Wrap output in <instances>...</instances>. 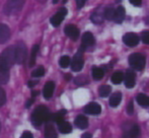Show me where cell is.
Masks as SVG:
<instances>
[{
    "instance_id": "4fadbf2b",
    "label": "cell",
    "mask_w": 149,
    "mask_h": 138,
    "mask_svg": "<svg viewBox=\"0 0 149 138\" xmlns=\"http://www.w3.org/2000/svg\"><path fill=\"white\" fill-rule=\"evenodd\" d=\"M84 112L88 115H100L102 112V107L97 103H89L84 107Z\"/></svg>"
},
{
    "instance_id": "8d00e7d4",
    "label": "cell",
    "mask_w": 149,
    "mask_h": 138,
    "mask_svg": "<svg viewBox=\"0 0 149 138\" xmlns=\"http://www.w3.org/2000/svg\"><path fill=\"white\" fill-rule=\"evenodd\" d=\"M85 2H86V0H76V4H77V8H82L83 6H84Z\"/></svg>"
},
{
    "instance_id": "5b68a950",
    "label": "cell",
    "mask_w": 149,
    "mask_h": 138,
    "mask_svg": "<svg viewBox=\"0 0 149 138\" xmlns=\"http://www.w3.org/2000/svg\"><path fill=\"white\" fill-rule=\"evenodd\" d=\"M14 52H15V63L22 64L26 59V45L22 42L14 46Z\"/></svg>"
},
{
    "instance_id": "d6986e66",
    "label": "cell",
    "mask_w": 149,
    "mask_h": 138,
    "mask_svg": "<svg viewBox=\"0 0 149 138\" xmlns=\"http://www.w3.org/2000/svg\"><path fill=\"white\" fill-rule=\"evenodd\" d=\"M75 125L76 127H78L79 129H86L88 126V120L85 116L83 115H79L75 119Z\"/></svg>"
},
{
    "instance_id": "9a60e30c",
    "label": "cell",
    "mask_w": 149,
    "mask_h": 138,
    "mask_svg": "<svg viewBox=\"0 0 149 138\" xmlns=\"http://www.w3.org/2000/svg\"><path fill=\"white\" fill-rule=\"evenodd\" d=\"M54 89H55V83L53 81H48L44 86L43 95L46 100H50L54 93Z\"/></svg>"
},
{
    "instance_id": "2e32d148",
    "label": "cell",
    "mask_w": 149,
    "mask_h": 138,
    "mask_svg": "<svg viewBox=\"0 0 149 138\" xmlns=\"http://www.w3.org/2000/svg\"><path fill=\"white\" fill-rule=\"evenodd\" d=\"M10 37V30L6 24H0V44H4Z\"/></svg>"
},
{
    "instance_id": "74e56055",
    "label": "cell",
    "mask_w": 149,
    "mask_h": 138,
    "mask_svg": "<svg viewBox=\"0 0 149 138\" xmlns=\"http://www.w3.org/2000/svg\"><path fill=\"white\" fill-rule=\"evenodd\" d=\"M129 1L134 6H140L142 4V0H129Z\"/></svg>"
},
{
    "instance_id": "8fae6325",
    "label": "cell",
    "mask_w": 149,
    "mask_h": 138,
    "mask_svg": "<svg viewBox=\"0 0 149 138\" xmlns=\"http://www.w3.org/2000/svg\"><path fill=\"white\" fill-rule=\"evenodd\" d=\"M124 81H125V85L127 89H132V87H134V85H135V83H136V76L133 70L128 69V70L126 71V74H125V76H124Z\"/></svg>"
},
{
    "instance_id": "52a82bcc",
    "label": "cell",
    "mask_w": 149,
    "mask_h": 138,
    "mask_svg": "<svg viewBox=\"0 0 149 138\" xmlns=\"http://www.w3.org/2000/svg\"><path fill=\"white\" fill-rule=\"evenodd\" d=\"M140 39L138 37V35L134 34V33H128V34L124 35L123 37V42L125 45H127L128 47H135L138 45Z\"/></svg>"
},
{
    "instance_id": "ac0fdd59",
    "label": "cell",
    "mask_w": 149,
    "mask_h": 138,
    "mask_svg": "<svg viewBox=\"0 0 149 138\" xmlns=\"http://www.w3.org/2000/svg\"><path fill=\"white\" fill-rule=\"evenodd\" d=\"M126 16V12H125V8L123 6H118L117 9H115V15H114V20L117 24H122L124 20H125Z\"/></svg>"
},
{
    "instance_id": "484cf974",
    "label": "cell",
    "mask_w": 149,
    "mask_h": 138,
    "mask_svg": "<svg viewBox=\"0 0 149 138\" xmlns=\"http://www.w3.org/2000/svg\"><path fill=\"white\" fill-rule=\"evenodd\" d=\"M124 80V74L121 71H117L112 75V82L114 84H120Z\"/></svg>"
},
{
    "instance_id": "f6af8a7d",
    "label": "cell",
    "mask_w": 149,
    "mask_h": 138,
    "mask_svg": "<svg viewBox=\"0 0 149 138\" xmlns=\"http://www.w3.org/2000/svg\"><path fill=\"white\" fill-rule=\"evenodd\" d=\"M38 1H40V2H44V1H46V0H38Z\"/></svg>"
},
{
    "instance_id": "ba28073f",
    "label": "cell",
    "mask_w": 149,
    "mask_h": 138,
    "mask_svg": "<svg viewBox=\"0 0 149 138\" xmlns=\"http://www.w3.org/2000/svg\"><path fill=\"white\" fill-rule=\"evenodd\" d=\"M90 20H91V22L93 24H102L104 20V7L100 6V7L96 8L93 13L91 14V16H90Z\"/></svg>"
},
{
    "instance_id": "e0dca14e",
    "label": "cell",
    "mask_w": 149,
    "mask_h": 138,
    "mask_svg": "<svg viewBox=\"0 0 149 138\" xmlns=\"http://www.w3.org/2000/svg\"><path fill=\"white\" fill-rule=\"evenodd\" d=\"M141 135V130L138 125H132L125 133V138H139Z\"/></svg>"
},
{
    "instance_id": "ab89813d",
    "label": "cell",
    "mask_w": 149,
    "mask_h": 138,
    "mask_svg": "<svg viewBox=\"0 0 149 138\" xmlns=\"http://www.w3.org/2000/svg\"><path fill=\"white\" fill-rule=\"evenodd\" d=\"M91 134L90 133H84V134H82V136H81V138H91Z\"/></svg>"
},
{
    "instance_id": "83f0119b",
    "label": "cell",
    "mask_w": 149,
    "mask_h": 138,
    "mask_svg": "<svg viewBox=\"0 0 149 138\" xmlns=\"http://www.w3.org/2000/svg\"><path fill=\"white\" fill-rule=\"evenodd\" d=\"M98 93L102 98H107L111 93V86L109 85H102L98 89Z\"/></svg>"
},
{
    "instance_id": "1f68e13d",
    "label": "cell",
    "mask_w": 149,
    "mask_h": 138,
    "mask_svg": "<svg viewBox=\"0 0 149 138\" xmlns=\"http://www.w3.org/2000/svg\"><path fill=\"white\" fill-rule=\"evenodd\" d=\"M44 74H45V68H44L43 66H40L39 68H37L36 70L33 71L31 76L33 77H42Z\"/></svg>"
},
{
    "instance_id": "277c9868",
    "label": "cell",
    "mask_w": 149,
    "mask_h": 138,
    "mask_svg": "<svg viewBox=\"0 0 149 138\" xmlns=\"http://www.w3.org/2000/svg\"><path fill=\"white\" fill-rule=\"evenodd\" d=\"M129 64L135 70L141 71L145 67V57L140 53H133L129 57Z\"/></svg>"
},
{
    "instance_id": "60d3db41",
    "label": "cell",
    "mask_w": 149,
    "mask_h": 138,
    "mask_svg": "<svg viewBox=\"0 0 149 138\" xmlns=\"http://www.w3.org/2000/svg\"><path fill=\"white\" fill-rule=\"evenodd\" d=\"M33 103V100H30V101H28V103H26V108H30L31 107V105Z\"/></svg>"
},
{
    "instance_id": "f35d334b",
    "label": "cell",
    "mask_w": 149,
    "mask_h": 138,
    "mask_svg": "<svg viewBox=\"0 0 149 138\" xmlns=\"http://www.w3.org/2000/svg\"><path fill=\"white\" fill-rule=\"evenodd\" d=\"M36 84H37V81H33V80H31V81H29V82H28L29 87H33Z\"/></svg>"
},
{
    "instance_id": "d6a6232c",
    "label": "cell",
    "mask_w": 149,
    "mask_h": 138,
    "mask_svg": "<svg viewBox=\"0 0 149 138\" xmlns=\"http://www.w3.org/2000/svg\"><path fill=\"white\" fill-rule=\"evenodd\" d=\"M141 40L144 44L149 45V31H144L141 35Z\"/></svg>"
},
{
    "instance_id": "f1b7e54d",
    "label": "cell",
    "mask_w": 149,
    "mask_h": 138,
    "mask_svg": "<svg viewBox=\"0 0 149 138\" xmlns=\"http://www.w3.org/2000/svg\"><path fill=\"white\" fill-rule=\"evenodd\" d=\"M39 51V46L38 45H35L31 49V59H30V66L35 65L36 63V57H37V53Z\"/></svg>"
},
{
    "instance_id": "7bdbcfd3",
    "label": "cell",
    "mask_w": 149,
    "mask_h": 138,
    "mask_svg": "<svg viewBox=\"0 0 149 138\" xmlns=\"http://www.w3.org/2000/svg\"><path fill=\"white\" fill-rule=\"evenodd\" d=\"M38 91H33V93H31V95H33V97H36V95H38Z\"/></svg>"
},
{
    "instance_id": "603a6c76",
    "label": "cell",
    "mask_w": 149,
    "mask_h": 138,
    "mask_svg": "<svg viewBox=\"0 0 149 138\" xmlns=\"http://www.w3.org/2000/svg\"><path fill=\"white\" fill-rule=\"evenodd\" d=\"M136 101H137V103L139 104L140 106L143 107V108H147V107H149V97L146 95H144V93L138 95L137 97H136Z\"/></svg>"
},
{
    "instance_id": "e575fe53",
    "label": "cell",
    "mask_w": 149,
    "mask_h": 138,
    "mask_svg": "<svg viewBox=\"0 0 149 138\" xmlns=\"http://www.w3.org/2000/svg\"><path fill=\"white\" fill-rule=\"evenodd\" d=\"M133 112H134V107H133V102H130L129 105L127 107V113L129 115H133Z\"/></svg>"
},
{
    "instance_id": "836d02e7",
    "label": "cell",
    "mask_w": 149,
    "mask_h": 138,
    "mask_svg": "<svg viewBox=\"0 0 149 138\" xmlns=\"http://www.w3.org/2000/svg\"><path fill=\"white\" fill-rule=\"evenodd\" d=\"M6 102V95H5V93H4L3 89L0 87V107L3 106Z\"/></svg>"
},
{
    "instance_id": "b9f144b4",
    "label": "cell",
    "mask_w": 149,
    "mask_h": 138,
    "mask_svg": "<svg viewBox=\"0 0 149 138\" xmlns=\"http://www.w3.org/2000/svg\"><path fill=\"white\" fill-rule=\"evenodd\" d=\"M65 79H66L67 81H69L71 79V74H66L65 75Z\"/></svg>"
},
{
    "instance_id": "d4e9b609",
    "label": "cell",
    "mask_w": 149,
    "mask_h": 138,
    "mask_svg": "<svg viewBox=\"0 0 149 138\" xmlns=\"http://www.w3.org/2000/svg\"><path fill=\"white\" fill-rule=\"evenodd\" d=\"M66 113H67L66 110H61L58 113H56V114L52 115V116H51V120L54 121V122H56L58 124L59 122H61V121L64 120V116L66 115Z\"/></svg>"
},
{
    "instance_id": "7402d4cb",
    "label": "cell",
    "mask_w": 149,
    "mask_h": 138,
    "mask_svg": "<svg viewBox=\"0 0 149 138\" xmlns=\"http://www.w3.org/2000/svg\"><path fill=\"white\" fill-rule=\"evenodd\" d=\"M58 128H59V131L63 134H68L72 131V126L70 125V123L66 122V121H61V122L58 123Z\"/></svg>"
},
{
    "instance_id": "8992f818",
    "label": "cell",
    "mask_w": 149,
    "mask_h": 138,
    "mask_svg": "<svg viewBox=\"0 0 149 138\" xmlns=\"http://www.w3.org/2000/svg\"><path fill=\"white\" fill-rule=\"evenodd\" d=\"M82 50L79 49V51L77 52L74 55L72 59V62H71V69L72 71H80L83 67V64H84V61H83V56H82Z\"/></svg>"
},
{
    "instance_id": "4dcf8cb0",
    "label": "cell",
    "mask_w": 149,
    "mask_h": 138,
    "mask_svg": "<svg viewBox=\"0 0 149 138\" xmlns=\"http://www.w3.org/2000/svg\"><path fill=\"white\" fill-rule=\"evenodd\" d=\"M74 82L77 85H84L87 83V77L85 75H79L74 79Z\"/></svg>"
},
{
    "instance_id": "4316f807",
    "label": "cell",
    "mask_w": 149,
    "mask_h": 138,
    "mask_svg": "<svg viewBox=\"0 0 149 138\" xmlns=\"http://www.w3.org/2000/svg\"><path fill=\"white\" fill-rule=\"evenodd\" d=\"M115 15V8L112 6L104 7V18L108 20H113Z\"/></svg>"
},
{
    "instance_id": "5bb4252c",
    "label": "cell",
    "mask_w": 149,
    "mask_h": 138,
    "mask_svg": "<svg viewBox=\"0 0 149 138\" xmlns=\"http://www.w3.org/2000/svg\"><path fill=\"white\" fill-rule=\"evenodd\" d=\"M9 80V68L0 62V83L5 84Z\"/></svg>"
},
{
    "instance_id": "9c48e42d",
    "label": "cell",
    "mask_w": 149,
    "mask_h": 138,
    "mask_svg": "<svg viewBox=\"0 0 149 138\" xmlns=\"http://www.w3.org/2000/svg\"><path fill=\"white\" fill-rule=\"evenodd\" d=\"M67 9L64 7H62L57 13L55 14L54 16L51 17V24L53 26H60V24L63 22V20L65 18V16L67 15Z\"/></svg>"
},
{
    "instance_id": "7a4b0ae2",
    "label": "cell",
    "mask_w": 149,
    "mask_h": 138,
    "mask_svg": "<svg viewBox=\"0 0 149 138\" xmlns=\"http://www.w3.org/2000/svg\"><path fill=\"white\" fill-rule=\"evenodd\" d=\"M24 4V0H7L4 5V13L6 15H12L20 11Z\"/></svg>"
},
{
    "instance_id": "3957f363",
    "label": "cell",
    "mask_w": 149,
    "mask_h": 138,
    "mask_svg": "<svg viewBox=\"0 0 149 138\" xmlns=\"http://www.w3.org/2000/svg\"><path fill=\"white\" fill-rule=\"evenodd\" d=\"M0 62L3 63L6 67L11 68L13 64L15 63V52H14V47H9L5 49L0 55Z\"/></svg>"
},
{
    "instance_id": "d590c367",
    "label": "cell",
    "mask_w": 149,
    "mask_h": 138,
    "mask_svg": "<svg viewBox=\"0 0 149 138\" xmlns=\"http://www.w3.org/2000/svg\"><path fill=\"white\" fill-rule=\"evenodd\" d=\"M20 138H33V136L30 131H24V132L22 133V136H20Z\"/></svg>"
},
{
    "instance_id": "cb8c5ba5",
    "label": "cell",
    "mask_w": 149,
    "mask_h": 138,
    "mask_svg": "<svg viewBox=\"0 0 149 138\" xmlns=\"http://www.w3.org/2000/svg\"><path fill=\"white\" fill-rule=\"evenodd\" d=\"M104 75V70L102 67H93L92 68V77L95 80H100Z\"/></svg>"
},
{
    "instance_id": "44dd1931",
    "label": "cell",
    "mask_w": 149,
    "mask_h": 138,
    "mask_svg": "<svg viewBox=\"0 0 149 138\" xmlns=\"http://www.w3.org/2000/svg\"><path fill=\"white\" fill-rule=\"evenodd\" d=\"M45 138H57L56 129L51 123H47L45 127Z\"/></svg>"
},
{
    "instance_id": "ee69618b",
    "label": "cell",
    "mask_w": 149,
    "mask_h": 138,
    "mask_svg": "<svg viewBox=\"0 0 149 138\" xmlns=\"http://www.w3.org/2000/svg\"><path fill=\"white\" fill-rule=\"evenodd\" d=\"M58 1H59V0H53V3H57Z\"/></svg>"
},
{
    "instance_id": "6da1fadb",
    "label": "cell",
    "mask_w": 149,
    "mask_h": 138,
    "mask_svg": "<svg viewBox=\"0 0 149 138\" xmlns=\"http://www.w3.org/2000/svg\"><path fill=\"white\" fill-rule=\"evenodd\" d=\"M51 116L52 114L48 110V108H46L45 106H40L36 109L31 115V123L36 127H39L44 122H48L51 120Z\"/></svg>"
},
{
    "instance_id": "f546056e",
    "label": "cell",
    "mask_w": 149,
    "mask_h": 138,
    "mask_svg": "<svg viewBox=\"0 0 149 138\" xmlns=\"http://www.w3.org/2000/svg\"><path fill=\"white\" fill-rule=\"evenodd\" d=\"M71 61H70V58L68 56H62L60 58V61H59V64L62 68H67L69 65H70Z\"/></svg>"
},
{
    "instance_id": "ffe728a7",
    "label": "cell",
    "mask_w": 149,
    "mask_h": 138,
    "mask_svg": "<svg viewBox=\"0 0 149 138\" xmlns=\"http://www.w3.org/2000/svg\"><path fill=\"white\" fill-rule=\"evenodd\" d=\"M121 101H122V93L117 91V93H113V95H111L110 101H109V105H110L112 108H116V107H118L120 105Z\"/></svg>"
},
{
    "instance_id": "7c38bea8",
    "label": "cell",
    "mask_w": 149,
    "mask_h": 138,
    "mask_svg": "<svg viewBox=\"0 0 149 138\" xmlns=\"http://www.w3.org/2000/svg\"><path fill=\"white\" fill-rule=\"evenodd\" d=\"M64 32L65 35L70 38V39H72L73 41L77 40L79 37V30L75 26H73V24H68V26H65Z\"/></svg>"
},
{
    "instance_id": "30bf717a",
    "label": "cell",
    "mask_w": 149,
    "mask_h": 138,
    "mask_svg": "<svg viewBox=\"0 0 149 138\" xmlns=\"http://www.w3.org/2000/svg\"><path fill=\"white\" fill-rule=\"evenodd\" d=\"M94 42H95V41H94V37H93V35H92L91 33H89V32L84 33L83 36H82V43H81L80 50L84 51L86 48L93 46Z\"/></svg>"
}]
</instances>
